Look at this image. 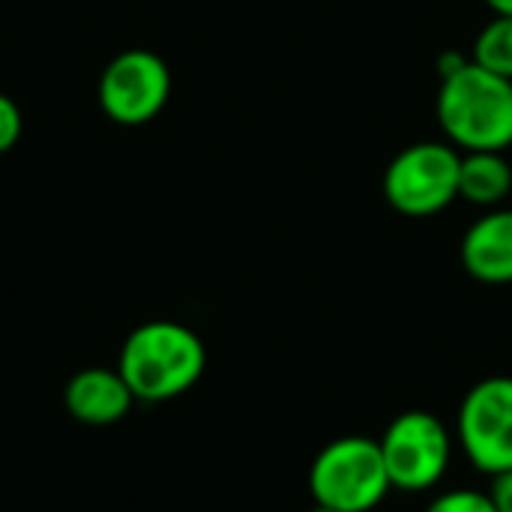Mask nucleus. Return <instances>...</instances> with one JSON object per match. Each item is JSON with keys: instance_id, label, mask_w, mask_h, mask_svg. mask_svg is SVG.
<instances>
[{"instance_id": "obj_1", "label": "nucleus", "mask_w": 512, "mask_h": 512, "mask_svg": "<svg viewBox=\"0 0 512 512\" xmlns=\"http://www.w3.org/2000/svg\"><path fill=\"white\" fill-rule=\"evenodd\" d=\"M117 369L135 402L159 405L189 393L201 381L207 369V348L186 324L147 321L126 336Z\"/></svg>"}, {"instance_id": "obj_2", "label": "nucleus", "mask_w": 512, "mask_h": 512, "mask_svg": "<svg viewBox=\"0 0 512 512\" xmlns=\"http://www.w3.org/2000/svg\"><path fill=\"white\" fill-rule=\"evenodd\" d=\"M435 111L447 141L462 153L512 147V81L474 60L441 78Z\"/></svg>"}, {"instance_id": "obj_3", "label": "nucleus", "mask_w": 512, "mask_h": 512, "mask_svg": "<svg viewBox=\"0 0 512 512\" xmlns=\"http://www.w3.org/2000/svg\"><path fill=\"white\" fill-rule=\"evenodd\" d=\"M390 477L378 441L345 435L330 441L309 468V492L318 507L372 512L390 495Z\"/></svg>"}, {"instance_id": "obj_4", "label": "nucleus", "mask_w": 512, "mask_h": 512, "mask_svg": "<svg viewBox=\"0 0 512 512\" xmlns=\"http://www.w3.org/2000/svg\"><path fill=\"white\" fill-rule=\"evenodd\" d=\"M459 165L462 153L453 144L417 141L390 159L381 183L384 198L402 216H435L459 198Z\"/></svg>"}, {"instance_id": "obj_5", "label": "nucleus", "mask_w": 512, "mask_h": 512, "mask_svg": "<svg viewBox=\"0 0 512 512\" xmlns=\"http://www.w3.org/2000/svg\"><path fill=\"white\" fill-rule=\"evenodd\" d=\"M390 486L399 492H426L438 486L453 459L450 429L429 411L399 414L378 441Z\"/></svg>"}, {"instance_id": "obj_6", "label": "nucleus", "mask_w": 512, "mask_h": 512, "mask_svg": "<svg viewBox=\"0 0 512 512\" xmlns=\"http://www.w3.org/2000/svg\"><path fill=\"white\" fill-rule=\"evenodd\" d=\"M456 435L468 462L486 474L498 477L512 471V378L492 375L477 381L456 417Z\"/></svg>"}, {"instance_id": "obj_7", "label": "nucleus", "mask_w": 512, "mask_h": 512, "mask_svg": "<svg viewBox=\"0 0 512 512\" xmlns=\"http://www.w3.org/2000/svg\"><path fill=\"white\" fill-rule=\"evenodd\" d=\"M171 99V69L147 48L120 51L99 78V105L117 126H144Z\"/></svg>"}, {"instance_id": "obj_8", "label": "nucleus", "mask_w": 512, "mask_h": 512, "mask_svg": "<svg viewBox=\"0 0 512 512\" xmlns=\"http://www.w3.org/2000/svg\"><path fill=\"white\" fill-rule=\"evenodd\" d=\"M63 402L66 411L84 426H114L132 411L135 396L120 369L90 366L69 378Z\"/></svg>"}, {"instance_id": "obj_9", "label": "nucleus", "mask_w": 512, "mask_h": 512, "mask_svg": "<svg viewBox=\"0 0 512 512\" xmlns=\"http://www.w3.org/2000/svg\"><path fill=\"white\" fill-rule=\"evenodd\" d=\"M462 267L483 285L512 282V210L480 216L462 237Z\"/></svg>"}, {"instance_id": "obj_10", "label": "nucleus", "mask_w": 512, "mask_h": 512, "mask_svg": "<svg viewBox=\"0 0 512 512\" xmlns=\"http://www.w3.org/2000/svg\"><path fill=\"white\" fill-rule=\"evenodd\" d=\"M512 192V168L498 150H468L459 165V198L495 207Z\"/></svg>"}, {"instance_id": "obj_11", "label": "nucleus", "mask_w": 512, "mask_h": 512, "mask_svg": "<svg viewBox=\"0 0 512 512\" xmlns=\"http://www.w3.org/2000/svg\"><path fill=\"white\" fill-rule=\"evenodd\" d=\"M474 63L512 81V18L495 15L474 42Z\"/></svg>"}, {"instance_id": "obj_12", "label": "nucleus", "mask_w": 512, "mask_h": 512, "mask_svg": "<svg viewBox=\"0 0 512 512\" xmlns=\"http://www.w3.org/2000/svg\"><path fill=\"white\" fill-rule=\"evenodd\" d=\"M426 512H498L489 492H477V489H453L438 495Z\"/></svg>"}, {"instance_id": "obj_13", "label": "nucleus", "mask_w": 512, "mask_h": 512, "mask_svg": "<svg viewBox=\"0 0 512 512\" xmlns=\"http://www.w3.org/2000/svg\"><path fill=\"white\" fill-rule=\"evenodd\" d=\"M24 132V117L21 108L12 96L0 93V153H9Z\"/></svg>"}, {"instance_id": "obj_14", "label": "nucleus", "mask_w": 512, "mask_h": 512, "mask_svg": "<svg viewBox=\"0 0 512 512\" xmlns=\"http://www.w3.org/2000/svg\"><path fill=\"white\" fill-rule=\"evenodd\" d=\"M489 498L498 512H512V471H504L498 477H492V489Z\"/></svg>"}, {"instance_id": "obj_15", "label": "nucleus", "mask_w": 512, "mask_h": 512, "mask_svg": "<svg viewBox=\"0 0 512 512\" xmlns=\"http://www.w3.org/2000/svg\"><path fill=\"white\" fill-rule=\"evenodd\" d=\"M495 15H510L512 18V0H483Z\"/></svg>"}, {"instance_id": "obj_16", "label": "nucleus", "mask_w": 512, "mask_h": 512, "mask_svg": "<svg viewBox=\"0 0 512 512\" xmlns=\"http://www.w3.org/2000/svg\"><path fill=\"white\" fill-rule=\"evenodd\" d=\"M309 512H336V510H327V507H318V504H315Z\"/></svg>"}]
</instances>
